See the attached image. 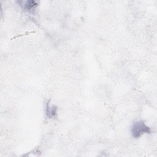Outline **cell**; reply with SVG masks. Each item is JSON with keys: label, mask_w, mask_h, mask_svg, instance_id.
Listing matches in <instances>:
<instances>
[{"label": "cell", "mask_w": 157, "mask_h": 157, "mask_svg": "<svg viewBox=\"0 0 157 157\" xmlns=\"http://www.w3.org/2000/svg\"><path fill=\"white\" fill-rule=\"evenodd\" d=\"M150 128L142 121H137L134 123L131 128L132 136L134 138H138L143 134L150 133Z\"/></svg>", "instance_id": "1"}, {"label": "cell", "mask_w": 157, "mask_h": 157, "mask_svg": "<svg viewBox=\"0 0 157 157\" xmlns=\"http://www.w3.org/2000/svg\"><path fill=\"white\" fill-rule=\"evenodd\" d=\"M56 110H57V108L55 106L50 107L48 106V104H47V109H46V114L48 116V117H49L50 118L54 117L56 114Z\"/></svg>", "instance_id": "3"}, {"label": "cell", "mask_w": 157, "mask_h": 157, "mask_svg": "<svg viewBox=\"0 0 157 157\" xmlns=\"http://www.w3.org/2000/svg\"><path fill=\"white\" fill-rule=\"evenodd\" d=\"M21 6L26 10H31L34 9L37 6V2L34 1H20V2Z\"/></svg>", "instance_id": "2"}]
</instances>
